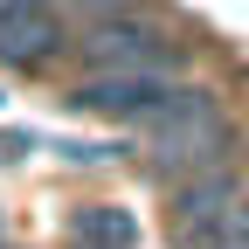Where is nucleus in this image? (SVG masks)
I'll use <instances>...</instances> for the list:
<instances>
[{
  "mask_svg": "<svg viewBox=\"0 0 249 249\" xmlns=\"http://www.w3.org/2000/svg\"><path fill=\"white\" fill-rule=\"evenodd\" d=\"M62 42L70 35H62V14L55 7H28V14L0 21V62H7V70H42Z\"/></svg>",
  "mask_w": 249,
  "mask_h": 249,
  "instance_id": "1",
  "label": "nucleus"
}]
</instances>
